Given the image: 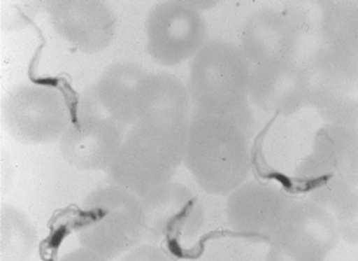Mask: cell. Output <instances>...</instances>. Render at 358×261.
Segmentation results:
<instances>
[{
	"label": "cell",
	"mask_w": 358,
	"mask_h": 261,
	"mask_svg": "<svg viewBox=\"0 0 358 261\" xmlns=\"http://www.w3.org/2000/svg\"><path fill=\"white\" fill-rule=\"evenodd\" d=\"M191 113L185 82L168 72H150L143 83L138 120L128 127L107 172L109 182L140 198L171 183L183 164Z\"/></svg>",
	"instance_id": "obj_1"
},
{
	"label": "cell",
	"mask_w": 358,
	"mask_h": 261,
	"mask_svg": "<svg viewBox=\"0 0 358 261\" xmlns=\"http://www.w3.org/2000/svg\"><path fill=\"white\" fill-rule=\"evenodd\" d=\"M253 134L250 107L234 115L192 108L183 164L206 193L228 196L250 180Z\"/></svg>",
	"instance_id": "obj_2"
},
{
	"label": "cell",
	"mask_w": 358,
	"mask_h": 261,
	"mask_svg": "<svg viewBox=\"0 0 358 261\" xmlns=\"http://www.w3.org/2000/svg\"><path fill=\"white\" fill-rule=\"evenodd\" d=\"M307 199L336 220L338 234L357 244V129L326 125L295 171Z\"/></svg>",
	"instance_id": "obj_3"
},
{
	"label": "cell",
	"mask_w": 358,
	"mask_h": 261,
	"mask_svg": "<svg viewBox=\"0 0 358 261\" xmlns=\"http://www.w3.org/2000/svg\"><path fill=\"white\" fill-rule=\"evenodd\" d=\"M76 234L82 247L103 258L127 254L144 241L142 199L110 182L95 188L82 203Z\"/></svg>",
	"instance_id": "obj_4"
},
{
	"label": "cell",
	"mask_w": 358,
	"mask_h": 261,
	"mask_svg": "<svg viewBox=\"0 0 358 261\" xmlns=\"http://www.w3.org/2000/svg\"><path fill=\"white\" fill-rule=\"evenodd\" d=\"M250 71L252 66L238 45L208 39L189 62L187 87L192 108L217 115L246 109Z\"/></svg>",
	"instance_id": "obj_5"
},
{
	"label": "cell",
	"mask_w": 358,
	"mask_h": 261,
	"mask_svg": "<svg viewBox=\"0 0 358 261\" xmlns=\"http://www.w3.org/2000/svg\"><path fill=\"white\" fill-rule=\"evenodd\" d=\"M1 117L8 133L24 145L59 142L70 123L66 98L52 86L21 83L3 97Z\"/></svg>",
	"instance_id": "obj_6"
},
{
	"label": "cell",
	"mask_w": 358,
	"mask_h": 261,
	"mask_svg": "<svg viewBox=\"0 0 358 261\" xmlns=\"http://www.w3.org/2000/svg\"><path fill=\"white\" fill-rule=\"evenodd\" d=\"M306 64L309 106L327 125L357 129V55L319 46Z\"/></svg>",
	"instance_id": "obj_7"
},
{
	"label": "cell",
	"mask_w": 358,
	"mask_h": 261,
	"mask_svg": "<svg viewBox=\"0 0 358 261\" xmlns=\"http://www.w3.org/2000/svg\"><path fill=\"white\" fill-rule=\"evenodd\" d=\"M145 32L148 54L166 68L191 62L208 42L206 19L189 0L155 3L146 17Z\"/></svg>",
	"instance_id": "obj_8"
},
{
	"label": "cell",
	"mask_w": 358,
	"mask_h": 261,
	"mask_svg": "<svg viewBox=\"0 0 358 261\" xmlns=\"http://www.w3.org/2000/svg\"><path fill=\"white\" fill-rule=\"evenodd\" d=\"M125 132L124 127L103 113L89 90L82 98L76 120L59 139L60 154L66 164L81 171L108 172Z\"/></svg>",
	"instance_id": "obj_9"
},
{
	"label": "cell",
	"mask_w": 358,
	"mask_h": 261,
	"mask_svg": "<svg viewBox=\"0 0 358 261\" xmlns=\"http://www.w3.org/2000/svg\"><path fill=\"white\" fill-rule=\"evenodd\" d=\"M336 220L312 200H295L269 242L267 261H326L338 245Z\"/></svg>",
	"instance_id": "obj_10"
},
{
	"label": "cell",
	"mask_w": 358,
	"mask_h": 261,
	"mask_svg": "<svg viewBox=\"0 0 358 261\" xmlns=\"http://www.w3.org/2000/svg\"><path fill=\"white\" fill-rule=\"evenodd\" d=\"M144 208V241L187 242L201 233L205 210L199 196L183 183L173 182L141 198Z\"/></svg>",
	"instance_id": "obj_11"
},
{
	"label": "cell",
	"mask_w": 358,
	"mask_h": 261,
	"mask_svg": "<svg viewBox=\"0 0 358 261\" xmlns=\"http://www.w3.org/2000/svg\"><path fill=\"white\" fill-rule=\"evenodd\" d=\"M295 200L278 184L248 180L229 194L227 219L231 229L238 234L270 242Z\"/></svg>",
	"instance_id": "obj_12"
},
{
	"label": "cell",
	"mask_w": 358,
	"mask_h": 261,
	"mask_svg": "<svg viewBox=\"0 0 358 261\" xmlns=\"http://www.w3.org/2000/svg\"><path fill=\"white\" fill-rule=\"evenodd\" d=\"M302 27L297 13L266 7L254 11L241 29L240 47L252 66L299 58Z\"/></svg>",
	"instance_id": "obj_13"
},
{
	"label": "cell",
	"mask_w": 358,
	"mask_h": 261,
	"mask_svg": "<svg viewBox=\"0 0 358 261\" xmlns=\"http://www.w3.org/2000/svg\"><path fill=\"white\" fill-rule=\"evenodd\" d=\"M44 6L55 31L85 54L108 48L118 31L117 15L103 0H50Z\"/></svg>",
	"instance_id": "obj_14"
},
{
	"label": "cell",
	"mask_w": 358,
	"mask_h": 261,
	"mask_svg": "<svg viewBox=\"0 0 358 261\" xmlns=\"http://www.w3.org/2000/svg\"><path fill=\"white\" fill-rule=\"evenodd\" d=\"M309 76L306 62H287L252 66L250 103L270 115H291L309 106Z\"/></svg>",
	"instance_id": "obj_15"
},
{
	"label": "cell",
	"mask_w": 358,
	"mask_h": 261,
	"mask_svg": "<svg viewBox=\"0 0 358 261\" xmlns=\"http://www.w3.org/2000/svg\"><path fill=\"white\" fill-rule=\"evenodd\" d=\"M148 72L135 62L111 64L92 88V95L106 115L130 127L138 120L141 90Z\"/></svg>",
	"instance_id": "obj_16"
},
{
	"label": "cell",
	"mask_w": 358,
	"mask_h": 261,
	"mask_svg": "<svg viewBox=\"0 0 358 261\" xmlns=\"http://www.w3.org/2000/svg\"><path fill=\"white\" fill-rule=\"evenodd\" d=\"M318 5L320 47L357 55V1L330 0Z\"/></svg>",
	"instance_id": "obj_17"
},
{
	"label": "cell",
	"mask_w": 358,
	"mask_h": 261,
	"mask_svg": "<svg viewBox=\"0 0 358 261\" xmlns=\"http://www.w3.org/2000/svg\"><path fill=\"white\" fill-rule=\"evenodd\" d=\"M37 247V232L31 220L13 205L0 208V255L3 261H27Z\"/></svg>",
	"instance_id": "obj_18"
},
{
	"label": "cell",
	"mask_w": 358,
	"mask_h": 261,
	"mask_svg": "<svg viewBox=\"0 0 358 261\" xmlns=\"http://www.w3.org/2000/svg\"><path fill=\"white\" fill-rule=\"evenodd\" d=\"M122 261H176L162 246L142 243L127 253Z\"/></svg>",
	"instance_id": "obj_19"
},
{
	"label": "cell",
	"mask_w": 358,
	"mask_h": 261,
	"mask_svg": "<svg viewBox=\"0 0 358 261\" xmlns=\"http://www.w3.org/2000/svg\"><path fill=\"white\" fill-rule=\"evenodd\" d=\"M59 261H109V259L103 258L101 255L96 254L84 247H80L62 257Z\"/></svg>",
	"instance_id": "obj_20"
},
{
	"label": "cell",
	"mask_w": 358,
	"mask_h": 261,
	"mask_svg": "<svg viewBox=\"0 0 358 261\" xmlns=\"http://www.w3.org/2000/svg\"><path fill=\"white\" fill-rule=\"evenodd\" d=\"M189 3L192 7L199 10L201 13L207 11V10H210L211 8L216 7L217 5L216 1H208V0L207 1L206 0H191Z\"/></svg>",
	"instance_id": "obj_21"
}]
</instances>
